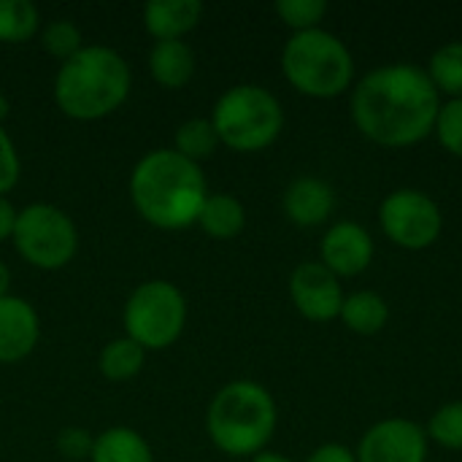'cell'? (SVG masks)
Here are the masks:
<instances>
[{"label": "cell", "instance_id": "cell-20", "mask_svg": "<svg viewBox=\"0 0 462 462\" xmlns=\"http://www.w3.org/2000/svg\"><path fill=\"white\" fill-rule=\"evenodd\" d=\"M143 363H146V349L141 344H135L133 338H127V336L108 341L100 349V357H97V368L108 382L135 379L141 374Z\"/></svg>", "mask_w": 462, "mask_h": 462}, {"label": "cell", "instance_id": "cell-28", "mask_svg": "<svg viewBox=\"0 0 462 462\" xmlns=\"http://www.w3.org/2000/svg\"><path fill=\"white\" fill-rule=\"evenodd\" d=\"M19 173H22V162H19V152L11 141V135L3 130L0 125V198L5 192H11L19 181Z\"/></svg>", "mask_w": 462, "mask_h": 462}, {"label": "cell", "instance_id": "cell-13", "mask_svg": "<svg viewBox=\"0 0 462 462\" xmlns=\"http://www.w3.org/2000/svg\"><path fill=\"white\" fill-rule=\"evenodd\" d=\"M41 338L38 311L16 295L0 298V363L14 365L32 355Z\"/></svg>", "mask_w": 462, "mask_h": 462}, {"label": "cell", "instance_id": "cell-22", "mask_svg": "<svg viewBox=\"0 0 462 462\" xmlns=\"http://www.w3.org/2000/svg\"><path fill=\"white\" fill-rule=\"evenodd\" d=\"M219 146V135L211 125V119L195 116L179 125L176 138H173V152H179L181 157L192 160L200 165V160H208Z\"/></svg>", "mask_w": 462, "mask_h": 462}, {"label": "cell", "instance_id": "cell-29", "mask_svg": "<svg viewBox=\"0 0 462 462\" xmlns=\"http://www.w3.org/2000/svg\"><path fill=\"white\" fill-rule=\"evenodd\" d=\"M92 444H95V439H89L87 430H81V428H65L57 436V452L62 457H68V460L89 457L92 455Z\"/></svg>", "mask_w": 462, "mask_h": 462}, {"label": "cell", "instance_id": "cell-2", "mask_svg": "<svg viewBox=\"0 0 462 462\" xmlns=\"http://www.w3.org/2000/svg\"><path fill=\"white\" fill-rule=\"evenodd\" d=\"M206 198L208 189L200 165L173 149L143 154L130 173V200L135 211L160 230L198 225Z\"/></svg>", "mask_w": 462, "mask_h": 462}, {"label": "cell", "instance_id": "cell-30", "mask_svg": "<svg viewBox=\"0 0 462 462\" xmlns=\"http://www.w3.org/2000/svg\"><path fill=\"white\" fill-rule=\"evenodd\" d=\"M306 462H357L355 452L344 444H322L317 447Z\"/></svg>", "mask_w": 462, "mask_h": 462}, {"label": "cell", "instance_id": "cell-32", "mask_svg": "<svg viewBox=\"0 0 462 462\" xmlns=\"http://www.w3.org/2000/svg\"><path fill=\"white\" fill-rule=\"evenodd\" d=\"M8 287H11V271H8V265L0 260V298L8 295Z\"/></svg>", "mask_w": 462, "mask_h": 462}, {"label": "cell", "instance_id": "cell-21", "mask_svg": "<svg viewBox=\"0 0 462 462\" xmlns=\"http://www.w3.org/2000/svg\"><path fill=\"white\" fill-rule=\"evenodd\" d=\"M425 73L439 95H447L449 100L462 97V41H449L436 49Z\"/></svg>", "mask_w": 462, "mask_h": 462}, {"label": "cell", "instance_id": "cell-27", "mask_svg": "<svg viewBox=\"0 0 462 462\" xmlns=\"http://www.w3.org/2000/svg\"><path fill=\"white\" fill-rule=\"evenodd\" d=\"M433 135L439 138V143L452 157H460L462 160V97L441 103V111H439Z\"/></svg>", "mask_w": 462, "mask_h": 462}, {"label": "cell", "instance_id": "cell-18", "mask_svg": "<svg viewBox=\"0 0 462 462\" xmlns=\"http://www.w3.org/2000/svg\"><path fill=\"white\" fill-rule=\"evenodd\" d=\"M338 319L346 325V330H352L357 336H376L384 330V325L390 319V306L379 292L357 290L344 298Z\"/></svg>", "mask_w": 462, "mask_h": 462}, {"label": "cell", "instance_id": "cell-34", "mask_svg": "<svg viewBox=\"0 0 462 462\" xmlns=\"http://www.w3.org/2000/svg\"><path fill=\"white\" fill-rule=\"evenodd\" d=\"M8 108H11V106H8V97L0 95V125H3V119L8 116Z\"/></svg>", "mask_w": 462, "mask_h": 462}, {"label": "cell", "instance_id": "cell-26", "mask_svg": "<svg viewBox=\"0 0 462 462\" xmlns=\"http://www.w3.org/2000/svg\"><path fill=\"white\" fill-rule=\"evenodd\" d=\"M273 11L292 32H306V30L319 27V22L328 14V3L325 0H279Z\"/></svg>", "mask_w": 462, "mask_h": 462}, {"label": "cell", "instance_id": "cell-19", "mask_svg": "<svg viewBox=\"0 0 462 462\" xmlns=\"http://www.w3.org/2000/svg\"><path fill=\"white\" fill-rule=\"evenodd\" d=\"M92 462H154L149 441L125 425L103 430L92 444Z\"/></svg>", "mask_w": 462, "mask_h": 462}, {"label": "cell", "instance_id": "cell-16", "mask_svg": "<svg viewBox=\"0 0 462 462\" xmlns=\"http://www.w3.org/2000/svg\"><path fill=\"white\" fill-rule=\"evenodd\" d=\"M149 73L165 89H181L195 76V51L184 41H157L149 51Z\"/></svg>", "mask_w": 462, "mask_h": 462}, {"label": "cell", "instance_id": "cell-5", "mask_svg": "<svg viewBox=\"0 0 462 462\" xmlns=\"http://www.w3.org/2000/svg\"><path fill=\"white\" fill-rule=\"evenodd\" d=\"M282 73L306 97L330 100L355 87V60L346 43L317 27L292 32L282 49Z\"/></svg>", "mask_w": 462, "mask_h": 462}, {"label": "cell", "instance_id": "cell-11", "mask_svg": "<svg viewBox=\"0 0 462 462\" xmlns=\"http://www.w3.org/2000/svg\"><path fill=\"white\" fill-rule=\"evenodd\" d=\"M290 298L300 317L309 322H333L344 306V290L338 276H333L319 260L300 263L290 276Z\"/></svg>", "mask_w": 462, "mask_h": 462}, {"label": "cell", "instance_id": "cell-24", "mask_svg": "<svg viewBox=\"0 0 462 462\" xmlns=\"http://www.w3.org/2000/svg\"><path fill=\"white\" fill-rule=\"evenodd\" d=\"M425 433L428 441H436L439 447L452 452H462V401H452L436 409Z\"/></svg>", "mask_w": 462, "mask_h": 462}, {"label": "cell", "instance_id": "cell-15", "mask_svg": "<svg viewBox=\"0 0 462 462\" xmlns=\"http://www.w3.org/2000/svg\"><path fill=\"white\" fill-rule=\"evenodd\" d=\"M200 0H154L143 5V30L154 41H184L200 24Z\"/></svg>", "mask_w": 462, "mask_h": 462}, {"label": "cell", "instance_id": "cell-7", "mask_svg": "<svg viewBox=\"0 0 462 462\" xmlns=\"http://www.w3.org/2000/svg\"><path fill=\"white\" fill-rule=\"evenodd\" d=\"M125 336L141 344L146 352H162L173 346L187 325V300L179 287L165 279L138 284L122 311Z\"/></svg>", "mask_w": 462, "mask_h": 462}, {"label": "cell", "instance_id": "cell-6", "mask_svg": "<svg viewBox=\"0 0 462 462\" xmlns=\"http://www.w3.org/2000/svg\"><path fill=\"white\" fill-rule=\"evenodd\" d=\"M208 119L222 146L238 154H254L282 135L284 108L271 89L260 84H238L217 97Z\"/></svg>", "mask_w": 462, "mask_h": 462}, {"label": "cell", "instance_id": "cell-10", "mask_svg": "<svg viewBox=\"0 0 462 462\" xmlns=\"http://www.w3.org/2000/svg\"><path fill=\"white\" fill-rule=\"evenodd\" d=\"M355 457L357 462H428V433L411 420L390 417L363 433Z\"/></svg>", "mask_w": 462, "mask_h": 462}, {"label": "cell", "instance_id": "cell-14", "mask_svg": "<svg viewBox=\"0 0 462 462\" xmlns=\"http://www.w3.org/2000/svg\"><path fill=\"white\" fill-rule=\"evenodd\" d=\"M282 206H284V214L292 225L319 227L333 217L338 198L328 181H322L317 176H300L284 189Z\"/></svg>", "mask_w": 462, "mask_h": 462}, {"label": "cell", "instance_id": "cell-23", "mask_svg": "<svg viewBox=\"0 0 462 462\" xmlns=\"http://www.w3.org/2000/svg\"><path fill=\"white\" fill-rule=\"evenodd\" d=\"M41 27V14L30 0H0V43L30 41Z\"/></svg>", "mask_w": 462, "mask_h": 462}, {"label": "cell", "instance_id": "cell-3", "mask_svg": "<svg viewBox=\"0 0 462 462\" xmlns=\"http://www.w3.org/2000/svg\"><path fill=\"white\" fill-rule=\"evenodd\" d=\"M130 65L108 46L89 43L60 65L54 76V103L76 122H95L114 114L130 95Z\"/></svg>", "mask_w": 462, "mask_h": 462}, {"label": "cell", "instance_id": "cell-25", "mask_svg": "<svg viewBox=\"0 0 462 462\" xmlns=\"http://www.w3.org/2000/svg\"><path fill=\"white\" fill-rule=\"evenodd\" d=\"M41 43L51 57H57L60 62H68L84 49V35L70 19H54L43 27Z\"/></svg>", "mask_w": 462, "mask_h": 462}, {"label": "cell", "instance_id": "cell-1", "mask_svg": "<svg viewBox=\"0 0 462 462\" xmlns=\"http://www.w3.org/2000/svg\"><path fill=\"white\" fill-rule=\"evenodd\" d=\"M441 95L425 68L390 62L368 70L349 97L355 127L384 149H406L433 135Z\"/></svg>", "mask_w": 462, "mask_h": 462}, {"label": "cell", "instance_id": "cell-12", "mask_svg": "<svg viewBox=\"0 0 462 462\" xmlns=\"http://www.w3.org/2000/svg\"><path fill=\"white\" fill-rule=\"evenodd\" d=\"M374 238L357 222H336L322 244H319V263L338 279H352L368 271L374 263Z\"/></svg>", "mask_w": 462, "mask_h": 462}, {"label": "cell", "instance_id": "cell-8", "mask_svg": "<svg viewBox=\"0 0 462 462\" xmlns=\"http://www.w3.org/2000/svg\"><path fill=\"white\" fill-rule=\"evenodd\" d=\"M11 244L16 254L38 271L65 268L79 249L73 219L51 203H30L16 214Z\"/></svg>", "mask_w": 462, "mask_h": 462}, {"label": "cell", "instance_id": "cell-33", "mask_svg": "<svg viewBox=\"0 0 462 462\" xmlns=\"http://www.w3.org/2000/svg\"><path fill=\"white\" fill-rule=\"evenodd\" d=\"M252 462H292L290 457H284V455H279V452H260V455H254Z\"/></svg>", "mask_w": 462, "mask_h": 462}, {"label": "cell", "instance_id": "cell-9", "mask_svg": "<svg viewBox=\"0 0 462 462\" xmlns=\"http://www.w3.org/2000/svg\"><path fill=\"white\" fill-rule=\"evenodd\" d=\"M379 222L384 236L409 252H422L433 246L444 233V214L439 203L414 187L390 192L379 206Z\"/></svg>", "mask_w": 462, "mask_h": 462}, {"label": "cell", "instance_id": "cell-31", "mask_svg": "<svg viewBox=\"0 0 462 462\" xmlns=\"http://www.w3.org/2000/svg\"><path fill=\"white\" fill-rule=\"evenodd\" d=\"M16 208L11 206L8 198H0V244L3 241H11L14 236V225H16Z\"/></svg>", "mask_w": 462, "mask_h": 462}, {"label": "cell", "instance_id": "cell-17", "mask_svg": "<svg viewBox=\"0 0 462 462\" xmlns=\"http://www.w3.org/2000/svg\"><path fill=\"white\" fill-rule=\"evenodd\" d=\"M198 225L208 238L230 241L244 230L246 208H244V203L238 198H233L227 192H217V195L206 198V203L200 208V217H198Z\"/></svg>", "mask_w": 462, "mask_h": 462}, {"label": "cell", "instance_id": "cell-4", "mask_svg": "<svg viewBox=\"0 0 462 462\" xmlns=\"http://www.w3.org/2000/svg\"><path fill=\"white\" fill-rule=\"evenodd\" d=\"M276 422L279 411L273 395L249 379L225 384L206 411V433L227 457H254L265 452Z\"/></svg>", "mask_w": 462, "mask_h": 462}]
</instances>
